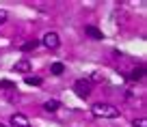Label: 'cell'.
<instances>
[{"label": "cell", "instance_id": "obj_1", "mask_svg": "<svg viewBox=\"0 0 147 127\" xmlns=\"http://www.w3.org/2000/svg\"><path fill=\"white\" fill-rule=\"evenodd\" d=\"M93 116L97 118H117L119 116V110L115 108V106H110V104H95L91 108Z\"/></svg>", "mask_w": 147, "mask_h": 127}, {"label": "cell", "instance_id": "obj_2", "mask_svg": "<svg viewBox=\"0 0 147 127\" xmlns=\"http://www.w3.org/2000/svg\"><path fill=\"white\" fill-rule=\"evenodd\" d=\"M74 91H76V95H78L80 99H87V97L91 95V82L89 80H78L74 84Z\"/></svg>", "mask_w": 147, "mask_h": 127}, {"label": "cell", "instance_id": "obj_3", "mask_svg": "<svg viewBox=\"0 0 147 127\" xmlns=\"http://www.w3.org/2000/svg\"><path fill=\"white\" fill-rule=\"evenodd\" d=\"M43 45L48 47V50H56V47L61 45V39L56 32H46L43 35Z\"/></svg>", "mask_w": 147, "mask_h": 127}, {"label": "cell", "instance_id": "obj_4", "mask_svg": "<svg viewBox=\"0 0 147 127\" xmlns=\"http://www.w3.org/2000/svg\"><path fill=\"white\" fill-rule=\"evenodd\" d=\"M11 127H30V121H28L24 114L15 112L13 116H11Z\"/></svg>", "mask_w": 147, "mask_h": 127}, {"label": "cell", "instance_id": "obj_5", "mask_svg": "<svg viewBox=\"0 0 147 127\" xmlns=\"http://www.w3.org/2000/svg\"><path fill=\"white\" fill-rule=\"evenodd\" d=\"M13 69H15V71H20V73H28V71H30V60H26V58L18 60V63L13 65Z\"/></svg>", "mask_w": 147, "mask_h": 127}, {"label": "cell", "instance_id": "obj_6", "mask_svg": "<svg viewBox=\"0 0 147 127\" xmlns=\"http://www.w3.org/2000/svg\"><path fill=\"white\" fill-rule=\"evenodd\" d=\"M84 32H87L89 37H93V39H104L102 30H100V28H95V26H87V28H84Z\"/></svg>", "mask_w": 147, "mask_h": 127}, {"label": "cell", "instance_id": "obj_7", "mask_svg": "<svg viewBox=\"0 0 147 127\" xmlns=\"http://www.w3.org/2000/svg\"><path fill=\"white\" fill-rule=\"evenodd\" d=\"M59 108H61V104L56 99H48L46 104H43V110H46V112H56Z\"/></svg>", "mask_w": 147, "mask_h": 127}, {"label": "cell", "instance_id": "obj_8", "mask_svg": "<svg viewBox=\"0 0 147 127\" xmlns=\"http://www.w3.org/2000/svg\"><path fill=\"white\" fill-rule=\"evenodd\" d=\"M37 45H39V41H37V39H30V41H24L22 45H20V50H22V52H30V50H35Z\"/></svg>", "mask_w": 147, "mask_h": 127}, {"label": "cell", "instance_id": "obj_9", "mask_svg": "<svg viewBox=\"0 0 147 127\" xmlns=\"http://www.w3.org/2000/svg\"><path fill=\"white\" fill-rule=\"evenodd\" d=\"M50 71H52V76H61V73L65 71V65H63V63H52Z\"/></svg>", "mask_w": 147, "mask_h": 127}, {"label": "cell", "instance_id": "obj_10", "mask_svg": "<svg viewBox=\"0 0 147 127\" xmlns=\"http://www.w3.org/2000/svg\"><path fill=\"white\" fill-rule=\"evenodd\" d=\"M26 84H30V86H39V84H41V78H32V76H26Z\"/></svg>", "mask_w": 147, "mask_h": 127}, {"label": "cell", "instance_id": "obj_11", "mask_svg": "<svg viewBox=\"0 0 147 127\" xmlns=\"http://www.w3.org/2000/svg\"><path fill=\"white\" fill-rule=\"evenodd\" d=\"M0 88H11V91H15V84L9 80H0Z\"/></svg>", "mask_w": 147, "mask_h": 127}, {"label": "cell", "instance_id": "obj_12", "mask_svg": "<svg viewBox=\"0 0 147 127\" xmlns=\"http://www.w3.org/2000/svg\"><path fill=\"white\" fill-rule=\"evenodd\" d=\"M130 78H132V80H141V78H143V69H136V71H132V73H130Z\"/></svg>", "mask_w": 147, "mask_h": 127}, {"label": "cell", "instance_id": "obj_13", "mask_svg": "<svg viewBox=\"0 0 147 127\" xmlns=\"http://www.w3.org/2000/svg\"><path fill=\"white\" fill-rule=\"evenodd\" d=\"M132 125H134V127H147V121H145V118H136Z\"/></svg>", "mask_w": 147, "mask_h": 127}, {"label": "cell", "instance_id": "obj_14", "mask_svg": "<svg viewBox=\"0 0 147 127\" xmlns=\"http://www.w3.org/2000/svg\"><path fill=\"white\" fill-rule=\"evenodd\" d=\"M89 82H102V73H93V76H91V80H89Z\"/></svg>", "mask_w": 147, "mask_h": 127}, {"label": "cell", "instance_id": "obj_15", "mask_svg": "<svg viewBox=\"0 0 147 127\" xmlns=\"http://www.w3.org/2000/svg\"><path fill=\"white\" fill-rule=\"evenodd\" d=\"M5 19H7V11H0V24L5 22Z\"/></svg>", "mask_w": 147, "mask_h": 127}, {"label": "cell", "instance_id": "obj_16", "mask_svg": "<svg viewBox=\"0 0 147 127\" xmlns=\"http://www.w3.org/2000/svg\"><path fill=\"white\" fill-rule=\"evenodd\" d=\"M0 127H7V125H2V123H0Z\"/></svg>", "mask_w": 147, "mask_h": 127}]
</instances>
